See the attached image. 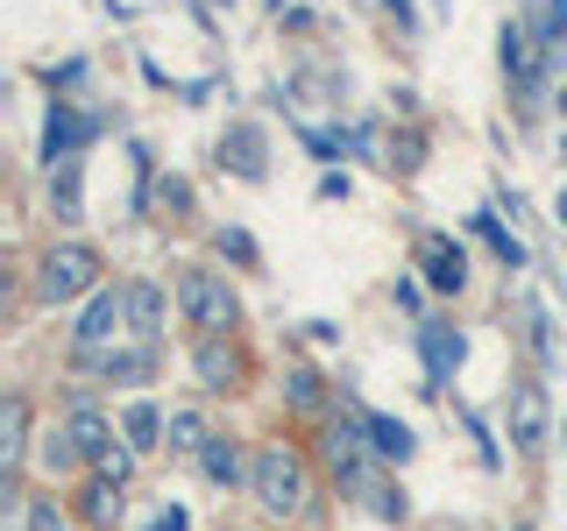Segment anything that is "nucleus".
Wrapping results in <instances>:
<instances>
[{
  "instance_id": "1",
  "label": "nucleus",
  "mask_w": 567,
  "mask_h": 531,
  "mask_svg": "<svg viewBox=\"0 0 567 531\" xmlns=\"http://www.w3.org/2000/svg\"><path fill=\"white\" fill-rule=\"evenodd\" d=\"M248 489H256L262 510H277V518H291V510L312 503V482H306V460H298L291 447H262L256 460H248Z\"/></svg>"
},
{
  "instance_id": "2",
  "label": "nucleus",
  "mask_w": 567,
  "mask_h": 531,
  "mask_svg": "<svg viewBox=\"0 0 567 531\" xmlns=\"http://www.w3.org/2000/svg\"><path fill=\"white\" fill-rule=\"evenodd\" d=\"M177 305H185V319L206 333V341H227V326L241 319V298L227 291V277H213V270H185V277H177Z\"/></svg>"
},
{
  "instance_id": "3",
  "label": "nucleus",
  "mask_w": 567,
  "mask_h": 531,
  "mask_svg": "<svg viewBox=\"0 0 567 531\" xmlns=\"http://www.w3.org/2000/svg\"><path fill=\"white\" fill-rule=\"evenodd\" d=\"M79 291H100V256L85 241H64L43 256V270H35V298L43 305H71Z\"/></svg>"
},
{
  "instance_id": "4",
  "label": "nucleus",
  "mask_w": 567,
  "mask_h": 531,
  "mask_svg": "<svg viewBox=\"0 0 567 531\" xmlns=\"http://www.w3.org/2000/svg\"><path fill=\"white\" fill-rule=\"evenodd\" d=\"M121 326H128V291H93V305L79 312V326H71V341H79V362H106L121 341Z\"/></svg>"
},
{
  "instance_id": "5",
  "label": "nucleus",
  "mask_w": 567,
  "mask_h": 531,
  "mask_svg": "<svg viewBox=\"0 0 567 531\" xmlns=\"http://www.w3.org/2000/svg\"><path fill=\"white\" fill-rule=\"evenodd\" d=\"M546 389L539 383H511V404H504V433H511V447L518 454H539L546 447Z\"/></svg>"
},
{
  "instance_id": "6",
  "label": "nucleus",
  "mask_w": 567,
  "mask_h": 531,
  "mask_svg": "<svg viewBox=\"0 0 567 531\" xmlns=\"http://www.w3.org/2000/svg\"><path fill=\"white\" fill-rule=\"evenodd\" d=\"M419 270L433 291H461L468 283V256H461L454 235H419Z\"/></svg>"
},
{
  "instance_id": "7",
  "label": "nucleus",
  "mask_w": 567,
  "mask_h": 531,
  "mask_svg": "<svg viewBox=\"0 0 567 531\" xmlns=\"http://www.w3.org/2000/svg\"><path fill=\"white\" fill-rule=\"evenodd\" d=\"M419 341H425V376H433V389H440V383H454L461 354H468L461 326H447V319H425V326H419Z\"/></svg>"
},
{
  "instance_id": "8",
  "label": "nucleus",
  "mask_w": 567,
  "mask_h": 531,
  "mask_svg": "<svg viewBox=\"0 0 567 531\" xmlns=\"http://www.w3.org/2000/svg\"><path fill=\"white\" fill-rule=\"evenodd\" d=\"M504 71L518 85H539V71H546V43H539V29H525V22H504Z\"/></svg>"
},
{
  "instance_id": "9",
  "label": "nucleus",
  "mask_w": 567,
  "mask_h": 531,
  "mask_svg": "<svg viewBox=\"0 0 567 531\" xmlns=\"http://www.w3.org/2000/svg\"><path fill=\"white\" fill-rule=\"evenodd\" d=\"M85 142H93V121L71 114V106H58V114H50V128H43V156H50V170H58V164H79Z\"/></svg>"
},
{
  "instance_id": "10",
  "label": "nucleus",
  "mask_w": 567,
  "mask_h": 531,
  "mask_svg": "<svg viewBox=\"0 0 567 531\" xmlns=\"http://www.w3.org/2000/svg\"><path fill=\"white\" fill-rule=\"evenodd\" d=\"M22 454H29V404L8 389V397H0V475H8V482L22 475Z\"/></svg>"
},
{
  "instance_id": "11",
  "label": "nucleus",
  "mask_w": 567,
  "mask_h": 531,
  "mask_svg": "<svg viewBox=\"0 0 567 531\" xmlns=\"http://www.w3.org/2000/svg\"><path fill=\"white\" fill-rule=\"evenodd\" d=\"M220 164L235 177H248V185H262V177H270V164H262V128H227L220 135Z\"/></svg>"
},
{
  "instance_id": "12",
  "label": "nucleus",
  "mask_w": 567,
  "mask_h": 531,
  "mask_svg": "<svg viewBox=\"0 0 567 531\" xmlns=\"http://www.w3.org/2000/svg\"><path fill=\"white\" fill-rule=\"evenodd\" d=\"M192 368H199V389H235V376H241V354L227 347V341H199Z\"/></svg>"
},
{
  "instance_id": "13",
  "label": "nucleus",
  "mask_w": 567,
  "mask_h": 531,
  "mask_svg": "<svg viewBox=\"0 0 567 531\" xmlns=\"http://www.w3.org/2000/svg\"><path fill=\"white\" fill-rule=\"evenodd\" d=\"M64 439H71L79 454H93V460H100L106 447H114V425H106V418L93 412V404L79 397V404H71V425H64Z\"/></svg>"
},
{
  "instance_id": "14",
  "label": "nucleus",
  "mask_w": 567,
  "mask_h": 531,
  "mask_svg": "<svg viewBox=\"0 0 567 531\" xmlns=\"http://www.w3.org/2000/svg\"><path fill=\"white\" fill-rule=\"evenodd\" d=\"M121 291H128V326L156 347V333H164V291L156 283H121Z\"/></svg>"
},
{
  "instance_id": "15",
  "label": "nucleus",
  "mask_w": 567,
  "mask_h": 531,
  "mask_svg": "<svg viewBox=\"0 0 567 531\" xmlns=\"http://www.w3.org/2000/svg\"><path fill=\"white\" fill-rule=\"evenodd\" d=\"M362 425H369V447H377V460H412V425H398V418H383V412H362Z\"/></svg>"
},
{
  "instance_id": "16",
  "label": "nucleus",
  "mask_w": 567,
  "mask_h": 531,
  "mask_svg": "<svg viewBox=\"0 0 567 531\" xmlns=\"http://www.w3.org/2000/svg\"><path fill=\"white\" fill-rule=\"evenodd\" d=\"M50 212H58L64 227L85 220V185H79V164H58L50 170Z\"/></svg>"
},
{
  "instance_id": "17",
  "label": "nucleus",
  "mask_w": 567,
  "mask_h": 531,
  "mask_svg": "<svg viewBox=\"0 0 567 531\" xmlns=\"http://www.w3.org/2000/svg\"><path fill=\"white\" fill-rule=\"evenodd\" d=\"M106 383H150L156 376V347H114L106 362H93Z\"/></svg>"
},
{
  "instance_id": "18",
  "label": "nucleus",
  "mask_w": 567,
  "mask_h": 531,
  "mask_svg": "<svg viewBox=\"0 0 567 531\" xmlns=\"http://www.w3.org/2000/svg\"><path fill=\"white\" fill-rule=\"evenodd\" d=\"M164 447H177V454H206L213 447V433H206V412H171V425H164Z\"/></svg>"
},
{
  "instance_id": "19",
  "label": "nucleus",
  "mask_w": 567,
  "mask_h": 531,
  "mask_svg": "<svg viewBox=\"0 0 567 531\" xmlns=\"http://www.w3.org/2000/svg\"><path fill=\"white\" fill-rule=\"evenodd\" d=\"M164 412H156V404H128V418H121V433H128V447L135 454H150V447H164Z\"/></svg>"
},
{
  "instance_id": "20",
  "label": "nucleus",
  "mask_w": 567,
  "mask_h": 531,
  "mask_svg": "<svg viewBox=\"0 0 567 531\" xmlns=\"http://www.w3.org/2000/svg\"><path fill=\"white\" fill-rule=\"evenodd\" d=\"M79 518H85V524H114V518H121V482H106V475H100V482H85Z\"/></svg>"
},
{
  "instance_id": "21",
  "label": "nucleus",
  "mask_w": 567,
  "mask_h": 531,
  "mask_svg": "<svg viewBox=\"0 0 567 531\" xmlns=\"http://www.w3.org/2000/svg\"><path fill=\"white\" fill-rule=\"evenodd\" d=\"M199 468H206V482H220V489L248 475V468H241V454H235V439H213V447L199 454Z\"/></svg>"
},
{
  "instance_id": "22",
  "label": "nucleus",
  "mask_w": 567,
  "mask_h": 531,
  "mask_svg": "<svg viewBox=\"0 0 567 531\" xmlns=\"http://www.w3.org/2000/svg\"><path fill=\"white\" fill-rule=\"evenodd\" d=\"M475 235L496 248V262H504V270H518V262H525V241L504 235V227H496V212H475Z\"/></svg>"
},
{
  "instance_id": "23",
  "label": "nucleus",
  "mask_w": 567,
  "mask_h": 531,
  "mask_svg": "<svg viewBox=\"0 0 567 531\" xmlns=\"http://www.w3.org/2000/svg\"><path fill=\"white\" fill-rule=\"evenodd\" d=\"M284 397H291V412H319V376L312 368H291V376H284Z\"/></svg>"
},
{
  "instance_id": "24",
  "label": "nucleus",
  "mask_w": 567,
  "mask_h": 531,
  "mask_svg": "<svg viewBox=\"0 0 567 531\" xmlns=\"http://www.w3.org/2000/svg\"><path fill=\"white\" fill-rule=\"evenodd\" d=\"M22 531H64V510L50 503V496H35V503H29V518H22Z\"/></svg>"
},
{
  "instance_id": "25",
  "label": "nucleus",
  "mask_w": 567,
  "mask_h": 531,
  "mask_svg": "<svg viewBox=\"0 0 567 531\" xmlns=\"http://www.w3.org/2000/svg\"><path fill=\"white\" fill-rule=\"evenodd\" d=\"M539 43L554 50V43H567V0H546V22H539Z\"/></svg>"
},
{
  "instance_id": "26",
  "label": "nucleus",
  "mask_w": 567,
  "mask_h": 531,
  "mask_svg": "<svg viewBox=\"0 0 567 531\" xmlns=\"http://www.w3.org/2000/svg\"><path fill=\"white\" fill-rule=\"evenodd\" d=\"M128 454H135V447H106V454L93 460V468L106 475V482H128Z\"/></svg>"
},
{
  "instance_id": "27",
  "label": "nucleus",
  "mask_w": 567,
  "mask_h": 531,
  "mask_svg": "<svg viewBox=\"0 0 567 531\" xmlns=\"http://www.w3.org/2000/svg\"><path fill=\"white\" fill-rule=\"evenodd\" d=\"M220 248H227V256H235V262H256V241H248L241 227H227V235H220Z\"/></svg>"
},
{
  "instance_id": "28",
  "label": "nucleus",
  "mask_w": 567,
  "mask_h": 531,
  "mask_svg": "<svg viewBox=\"0 0 567 531\" xmlns=\"http://www.w3.org/2000/svg\"><path fill=\"white\" fill-rule=\"evenodd\" d=\"M156 199H164V206H192V185H185V177H164V185H156Z\"/></svg>"
},
{
  "instance_id": "29",
  "label": "nucleus",
  "mask_w": 567,
  "mask_h": 531,
  "mask_svg": "<svg viewBox=\"0 0 567 531\" xmlns=\"http://www.w3.org/2000/svg\"><path fill=\"white\" fill-rule=\"evenodd\" d=\"M142 531H192V518H185V510H164V518H150Z\"/></svg>"
},
{
  "instance_id": "30",
  "label": "nucleus",
  "mask_w": 567,
  "mask_h": 531,
  "mask_svg": "<svg viewBox=\"0 0 567 531\" xmlns=\"http://www.w3.org/2000/svg\"><path fill=\"white\" fill-rule=\"evenodd\" d=\"M390 14H398V22H412V0H390Z\"/></svg>"
},
{
  "instance_id": "31",
  "label": "nucleus",
  "mask_w": 567,
  "mask_h": 531,
  "mask_svg": "<svg viewBox=\"0 0 567 531\" xmlns=\"http://www.w3.org/2000/svg\"><path fill=\"white\" fill-rule=\"evenodd\" d=\"M554 212H560V220H567V185H560V199H554Z\"/></svg>"
},
{
  "instance_id": "32",
  "label": "nucleus",
  "mask_w": 567,
  "mask_h": 531,
  "mask_svg": "<svg viewBox=\"0 0 567 531\" xmlns=\"http://www.w3.org/2000/svg\"><path fill=\"white\" fill-rule=\"evenodd\" d=\"M560 114H567V93H560Z\"/></svg>"
},
{
  "instance_id": "33",
  "label": "nucleus",
  "mask_w": 567,
  "mask_h": 531,
  "mask_svg": "<svg viewBox=\"0 0 567 531\" xmlns=\"http://www.w3.org/2000/svg\"><path fill=\"white\" fill-rule=\"evenodd\" d=\"M277 8H284V0H277Z\"/></svg>"
},
{
  "instance_id": "34",
  "label": "nucleus",
  "mask_w": 567,
  "mask_h": 531,
  "mask_svg": "<svg viewBox=\"0 0 567 531\" xmlns=\"http://www.w3.org/2000/svg\"><path fill=\"white\" fill-rule=\"evenodd\" d=\"M518 531H525V524H518Z\"/></svg>"
}]
</instances>
